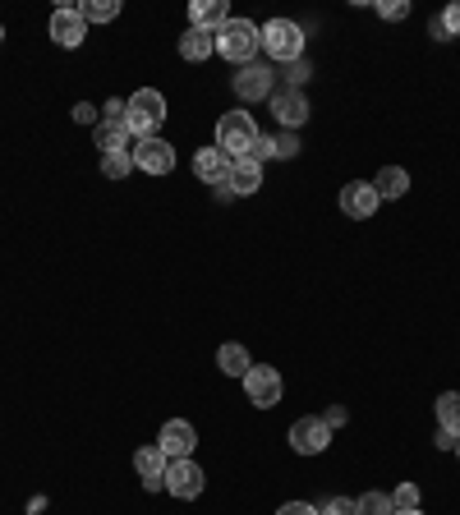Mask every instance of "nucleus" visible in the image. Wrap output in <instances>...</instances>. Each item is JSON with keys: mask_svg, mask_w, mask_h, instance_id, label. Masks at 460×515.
Returning <instances> with one entry per match:
<instances>
[{"mask_svg": "<svg viewBox=\"0 0 460 515\" xmlns=\"http://www.w3.org/2000/svg\"><path fill=\"white\" fill-rule=\"evenodd\" d=\"M258 51H263V33H258V23L253 19H226L217 28V56L226 60V65H253L258 60Z\"/></svg>", "mask_w": 460, "mask_h": 515, "instance_id": "1", "label": "nucleus"}, {"mask_svg": "<svg viewBox=\"0 0 460 515\" xmlns=\"http://www.w3.org/2000/svg\"><path fill=\"white\" fill-rule=\"evenodd\" d=\"M125 125L134 138H157V129L166 125V97L157 88H138L125 102Z\"/></svg>", "mask_w": 460, "mask_h": 515, "instance_id": "2", "label": "nucleus"}, {"mask_svg": "<svg viewBox=\"0 0 460 515\" xmlns=\"http://www.w3.org/2000/svg\"><path fill=\"white\" fill-rule=\"evenodd\" d=\"M258 33H263L267 60H276V65H295L304 56V28L295 19H267Z\"/></svg>", "mask_w": 460, "mask_h": 515, "instance_id": "3", "label": "nucleus"}, {"mask_svg": "<svg viewBox=\"0 0 460 515\" xmlns=\"http://www.w3.org/2000/svg\"><path fill=\"white\" fill-rule=\"evenodd\" d=\"M253 143H258V125H253L249 111H226V115L217 120V143H212V148H221L230 161H235V157H249Z\"/></svg>", "mask_w": 460, "mask_h": 515, "instance_id": "4", "label": "nucleus"}, {"mask_svg": "<svg viewBox=\"0 0 460 515\" xmlns=\"http://www.w3.org/2000/svg\"><path fill=\"white\" fill-rule=\"evenodd\" d=\"M240 382H244V396H249V405H258V410H272V405H281V396H286L281 368H272V364H253Z\"/></svg>", "mask_w": 460, "mask_h": 515, "instance_id": "5", "label": "nucleus"}, {"mask_svg": "<svg viewBox=\"0 0 460 515\" xmlns=\"http://www.w3.org/2000/svg\"><path fill=\"white\" fill-rule=\"evenodd\" d=\"M230 92H235L240 102H272L276 74L263 65V60H253V65H244V69H235V74H230Z\"/></svg>", "mask_w": 460, "mask_h": 515, "instance_id": "6", "label": "nucleus"}, {"mask_svg": "<svg viewBox=\"0 0 460 515\" xmlns=\"http://www.w3.org/2000/svg\"><path fill=\"white\" fill-rule=\"evenodd\" d=\"M161 488H166L171 497H180V502H194V497H203L207 479H203V470L194 465V456H189V460H171V465H166Z\"/></svg>", "mask_w": 460, "mask_h": 515, "instance_id": "7", "label": "nucleus"}, {"mask_svg": "<svg viewBox=\"0 0 460 515\" xmlns=\"http://www.w3.org/2000/svg\"><path fill=\"white\" fill-rule=\"evenodd\" d=\"M129 157H134V166L143 175H171L175 171V148L166 143V138H138L134 148H129Z\"/></svg>", "mask_w": 460, "mask_h": 515, "instance_id": "8", "label": "nucleus"}, {"mask_svg": "<svg viewBox=\"0 0 460 515\" xmlns=\"http://www.w3.org/2000/svg\"><path fill=\"white\" fill-rule=\"evenodd\" d=\"M327 447H332V428L322 424L318 414H304V419L290 424V451H299V456H322Z\"/></svg>", "mask_w": 460, "mask_h": 515, "instance_id": "9", "label": "nucleus"}, {"mask_svg": "<svg viewBox=\"0 0 460 515\" xmlns=\"http://www.w3.org/2000/svg\"><path fill=\"white\" fill-rule=\"evenodd\" d=\"M83 37H88V19L79 14V5H56L51 10V42L74 51V46H83Z\"/></svg>", "mask_w": 460, "mask_h": 515, "instance_id": "10", "label": "nucleus"}, {"mask_svg": "<svg viewBox=\"0 0 460 515\" xmlns=\"http://www.w3.org/2000/svg\"><path fill=\"white\" fill-rule=\"evenodd\" d=\"M378 189H373V180H350L341 184V212L350 221H368V217H378Z\"/></svg>", "mask_w": 460, "mask_h": 515, "instance_id": "11", "label": "nucleus"}, {"mask_svg": "<svg viewBox=\"0 0 460 515\" xmlns=\"http://www.w3.org/2000/svg\"><path fill=\"white\" fill-rule=\"evenodd\" d=\"M157 447L166 451V460H189L194 456V447H198V428L189 424V419H166V424H161Z\"/></svg>", "mask_w": 460, "mask_h": 515, "instance_id": "12", "label": "nucleus"}, {"mask_svg": "<svg viewBox=\"0 0 460 515\" xmlns=\"http://www.w3.org/2000/svg\"><path fill=\"white\" fill-rule=\"evenodd\" d=\"M272 115L281 120V129H299L309 120V97L295 88H276L272 92Z\"/></svg>", "mask_w": 460, "mask_h": 515, "instance_id": "13", "label": "nucleus"}, {"mask_svg": "<svg viewBox=\"0 0 460 515\" xmlns=\"http://www.w3.org/2000/svg\"><path fill=\"white\" fill-rule=\"evenodd\" d=\"M166 465H171V460H166V451H161L157 442L134 451V470H138V479H143V488H148V493H157V488H161V479H166Z\"/></svg>", "mask_w": 460, "mask_h": 515, "instance_id": "14", "label": "nucleus"}, {"mask_svg": "<svg viewBox=\"0 0 460 515\" xmlns=\"http://www.w3.org/2000/svg\"><path fill=\"white\" fill-rule=\"evenodd\" d=\"M226 184H230V194H235V198L258 194V189H263V166H258L253 157H235V161H230Z\"/></svg>", "mask_w": 460, "mask_h": 515, "instance_id": "15", "label": "nucleus"}, {"mask_svg": "<svg viewBox=\"0 0 460 515\" xmlns=\"http://www.w3.org/2000/svg\"><path fill=\"white\" fill-rule=\"evenodd\" d=\"M194 175L203 184H226V175H230V157L221 148H198L194 152Z\"/></svg>", "mask_w": 460, "mask_h": 515, "instance_id": "16", "label": "nucleus"}, {"mask_svg": "<svg viewBox=\"0 0 460 515\" xmlns=\"http://www.w3.org/2000/svg\"><path fill=\"white\" fill-rule=\"evenodd\" d=\"M207 56H217V33H207V28H189V33L180 37V60L203 65Z\"/></svg>", "mask_w": 460, "mask_h": 515, "instance_id": "17", "label": "nucleus"}, {"mask_svg": "<svg viewBox=\"0 0 460 515\" xmlns=\"http://www.w3.org/2000/svg\"><path fill=\"white\" fill-rule=\"evenodd\" d=\"M226 19H230V10L221 5V0H189V28H207V33H217Z\"/></svg>", "mask_w": 460, "mask_h": 515, "instance_id": "18", "label": "nucleus"}, {"mask_svg": "<svg viewBox=\"0 0 460 515\" xmlns=\"http://www.w3.org/2000/svg\"><path fill=\"white\" fill-rule=\"evenodd\" d=\"M129 125L125 120H102V125L92 129V143H97V148H102V157L106 152H129Z\"/></svg>", "mask_w": 460, "mask_h": 515, "instance_id": "19", "label": "nucleus"}, {"mask_svg": "<svg viewBox=\"0 0 460 515\" xmlns=\"http://www.w3.org/2000/svg\"><path fill=\"white\" fill-rule=\"evenodd\" d=\"M373 189H378L382 203H391V198H405V194H410V171H405V166H382L378 180H373Z\"/></svg>", "mask_w": 460, "mask_h": 515, "instance_id": "20", "label": "nucleus"}, {"mask_svg": "<svg viewBox=\"0 0 460 515\" xmlns=\"http://www.w3.org/2000/svg\"><path fill=\"white\" fill-rule=\"evenodd\" d=\"M217 368L226 373V378H244V373L253 368V359H249V350H244L240 341H226L217 350Z\"/></svg>", "mask_w": 460, "mask_h": 515, "instance_id": "21", "label": "nucleus"}, {"mask_svg": "<svg viewBox=\"0 0 460 515\" xmlns=\"http://www.w3.org/2000/svg\"><path fill=\"white\" fill-rule=\"evenodd\" d=\"M433 410H437V428L451 433V437H460V391H442Z\"/></svg>", "mask_w": 460, "mask_h": 515, "instance_id": "22", "label": "nucleus"}, {"mask_svg": "<svg viewBox=\"0 0 460 515\" xmlns=\"http://www.w3.org/2000/svg\"><path fill=\"white\" fill-rule=\"evenodd\" d=\"M79 14H83L88 23H111L115 14H120V0H83Z\"/></svg>", "mask_w": 460, "mask_h": 515, "instance_id": "23", "label": "nucleus"}, {"mask_svg": "<svg viewBox=\"0 0 460 515\" xmlns=\"http://www.w3.org/2000/svg\"><path fill=\"white\" fill-rule=\"evenodd\" d=\"M129 171H134V157H129V152H106V157H102V175H106V180L120 184Z\"/></svg>", "mask_w": 460, "mask_h": 515, "instance_id": "24", "label": "nucleus"}, {"mask_svg": "<svg viewBox=\"0 0 460 515\" xmlns=\"http://www.w3.org/2000/svg\"><path fill=\"white\" fill-rule=\"evenodd\" d=\"M359 502V515H396V506H391V493H364V497H355Z\"/></svg>", "mask_w": 460, "mask_h": 515, "instance_id": "25", "label": "nucleus"}, {"mask_svg": "<svg viewBox=\"0 0 460 515\" xmlns=\"http://www.w3.org/2000/svg\"><path fill=\"white\" fill-rule=\"evenodd\" d=\"M272 157L276 161H295L299 157V134L295 129H281V134L272 138Z\"/></svg>", "mask_w": 460, "mask_h": 515, "instance_id": "26", "label": "nucleus"}, {"mask_svg": "<svg viewBox=\"0 0 460 515\" xmlns=\"http://www.w3.org/2000/svg\"><path fill=\"white\" fill-rule=\"evenodd\" d=\"M391 506H396V511H419V488H414V483H396Z\"/></svg>", "mask_w": 460, "mask_h": 515, "instance_id": "27", "label": "nucleus"}, {"mask_svg": "<svg viewBox=\"0 0 460 515\" xmlns=\"http://www.w3.org/2000/svg\"><path fill=\"white\" fill-rule=\"evenodd\" d=\"M318 515H359V502L355 497H327V502L318 506Z\"/></svg>", "mask_w": 460, "mask_h": 515, "instance_id": "28", "label": "nucleus"}, {"mask_svg": "<svg viewBox=\"0 0 460 515\" xmlns=\"http://www.w3.org/2000/svg\"><path fill=\"white\" fill-rule=\"evenodd\" d=\"M281 74H286V88H295V92H304V83H309V60H295V65H286L281 69Z\"/></svg>", "mask_w": 460, "mask_h": 515, "instance_id": "29", "label": "nucleus"}, {"mask_svg": "<svg viewBox=\"0 0 460 515\" xmlns=\"http://www.w3.org/2000/svg\"><path fill=\"white\" fill-rule=\"evenodd\" d=\"M437 23H442V28H447V37H460V0H451L447 10L437 14Z\"/></svg>", "mask_w": 460, "mask_h": 515, "instance_id": "30", "label": "nucleus"}, {"mask_svg": "<svg viewBox=\"0 0 460 515\" xmlns=\"http://www.w3.org/2000/svg\"><path fill=\"white\" fill-rule=\"evenodd\" d=\"M405 14H410V5H405V0H382V5H378V19H387V23H401Z\"/></svg>", "mask_w": 460, "mask_h": 515, "instance_id": "31", "label": "nucleus"}, {"mask_svg": "<svg viewBox=\"0 0 460 515\" xmlns=\"http://www.w3.org/2000/svg\"><path fill=\"white\" fill-rule=\"evenodd\" d=\"M74 125H92V129L102 125V115H97V106H88V102L74 106Z\"/></svg>", "mask_w": 460, "mask_h": 515, "instance_id": "32", "label": "nucleus"}, {"mask_svg": "<svg viewBox=\"0 0 460 515\" xmlns=\"http://www.w3.org/2000/svg\"><path fill=\"white\" fill-rule=\"evenodd\" d=\"M345 419H350V414H345V405H332V410L322 414V424L332 428V433H336V428H345Z\"/></svg>", "mask_w": 460, "mask_h": 515, "instance_id": "33", "label": "nucleus"}, {"mask_svg": "<svg viewBox=\"0 0 460 515\" xmlns=\"http://www.w3.org/2000/svg\"><path fill=\"white\" fill-rule=\"evenodd\" d=\"M276 515H318V506H313V502H286Z\"/></svg>", "mask_w": 460, "mask_h": 515, "instance_id": "34", "label": "nucleus"}, {"mask_svg": "<svg viewBox=\"0 0 460 515\" xmlns=\"http://www.w3.org/2000/svg\"><path fill=\"white\" fill-rule=\"evenodd\" d=\"M102 120H125V102H120V97H115V102H106L102 106Z\"/></svg>", "mask_w": 460, "mask_h": 515, "instance_id": "35", "label": "nucleus"}, {"mask_svg": "<svg viewBox=\"0 0 460 515\" xmlns=\"http://www.w3.org/2000/svg\"><path fill=\"white\" fill-rule=\"evenodd\" d=\"M428 33H433V42H451V37H447V28H442V23H428Z\"/></svg>", "mask_w": 460, "mask_h": 515, "instance_id": "36", "label": "nucleus"}, {"mask_svg": "<svg viewBox=\"0 0 460 515\" xmlns=\"http://www.w3.org/2000/svg\"><path fill=\"white\" fill-rule=\"evenodd\" d=\"M437 447H442V451H456V437H451V433H442V428H437Z\"/></svg>", "mask_w": 460, "mask_h": 515, "instance_id": "37", "label": "nucleus"}, {"mask_svg": "<svg viewBox=\"0 0 460 515\" xmlns=\"http://www.w3.org/2000/svg\"><path fill=\"white\" fill-rule=\"evenodd\" d=\"M396 515H424V511H396Z\"/></svg>", "mask_w": 460, "mask_h": 515, "instance_id": "38", "label": "nucleus"}, {"mask_svg": "<svg viewBox=\"0 0 460 515\" xmlns=\"http://www.w3.org/2000/svg\"><path fill=\"white\" fill-rule=\"evenodd\" d=\"M456 460H460V437H456Z\"/></svg>", "mask_w": 460, "mask_h": 515, "instance_id": "39", "label": "nucleus"}, {"mask_svg": "<svg viewBox=\"0 0 460 515\" xmlns=\"http://www.w3.org/2000/svg\"><path fill=\"white\" fill-rule=\"evenodd\" d=\"M0 37H5V28H0Z\"/></svg>", "mask_w": 460, "mask_h": 515, "instance_id": "40", "label": "nucleus"}]
</instances>
